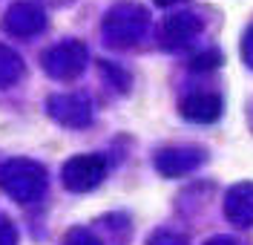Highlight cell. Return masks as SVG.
Returning <instances> with one entry per match:
<instances>
[{
    "label": "cell",
    "instance_id": "obj_14",
    "mask_svg": "<svg viewBox=\"0 0 253 245\" xmlns=\"http://www.w3.org/2000/svg\"><path fill=\"white\" fill-rule=\"evenodd\" d=\"M147 245H187V240L181 237V234H173V231H156Z\"/></svg>",
    "mask_w": 253,
    "mask_h": 245
},
{
    "label": "cell",
    "instance_id": "obj_17",
    "mask_svg": "<svg viewBox=\"0 0 253 245\" xmlns=\"http://www.w3.org/2000/svg\"><path fill=\"white\" fill-rule=\"evenodd\" d=\"M205 245H233V243H230L227 237H216V240H207Z\"/></svg>",
    "mask_w": 253,
    "mask_h": 245
},
{
    "label": "cell",
    "instance_id": "obj_11",
    "mask_svg": "<svg viewBox=\"0 0 253 245\" xmlns=\"http://www.w3.org/2000/svg\"><path fill=\"white\" fill-rule=\"evenodd\" d=\"M23 75V58L15 49H9L6 44H0V87H12L20 81Z\"/></svg>",
    "mask_w": 253,
    "mask_h": 245
},
{
    "label": "cell",
    "instance_id": "obj_1",
    "mask_svg": "<svg viewBox=\"0 0 253 245\" xmlns=\"http://www.w3.org/2000/svg\"><path fill=\"white\" fill-rule=\"evenodd\" d=\"M0 188L15 202L29 205L46 191V167L32 159H9L0 164Z\"/></svg>",
    "mask_w": 253,
    "mask_h": 245
},
{
    "label": "cell",
    "instance_id": "obj_2",
    "mask_svg": "<svg viewBox=\"0 0 253 245\" xmlns=\"http://www.w3.org/2000/svg\"><path fill=\"white\" fill-rule=\"evenodd\" d=\"M147 23H150L147 9L138 6V3L124 0V3L112 6L104 17V38H107L110 47H132L144 35Z\"/></svg>",
    "mask_w": 253,
    "mask_h": 245
},
{
    "label": "cell",
    "instance_id": "obj_4",
    "mask_svg": "<svg viewBox=\"0 0 253 245\" xmlns=\"http://www.w3.org/2000/svg\"><path fill=\"white\" fill-rule=\"evenodd\" d=\"M107 176V159L98 153H81L72 156L69 162L61 167V179L63 188L72 194H86L101 185V179Z\"/></svg>",
    "mask_w": 253,
    "mask_h": 245
},
{
    "label": "cell",
    "instance_id": "obj_10",
    "mask_svg": "<svg viewBox=\"0 0 253 245\" xmlns=\"http://www.w3.org/2000/svg\"><path fill=\"white\" fill-rule=\"evenodd\" d=\"M224 213L227 219L239 228H251L253 225V182H242L236 188L227 191L224 199Z\"/></svg>",
    "mask_w": 253,
    "mask_h": 245
},
{
    "label": "cell",
    "instance_id": "obj_15",
    "mask_svg": "<svg viewBox=\"0 0 253 245\" xmlns=\"http://www.w3.org/2000/svg\"><path fill=\"white\" fill-rule=\"evenodd\" d=\"M0 245H17V231H15V222L0 213Z\"/></svg>",
    "mask_w": 253,
    "mask_h": 245
},
{
    "label": "cell",
    "instance_id": "obj_5",
    "mask_svg": "<svg viewBox=\"0 0 253 245\" xmlns=\"http://www.w3.org/2000/svg\"><path fill=\"white\" fill-rule=\"evenodd\" d=\"M46 110L63 127H86L92 121V104L81 93H55V96H49Z\"/></svg>",
    "mask_w": 253,
    "mask_h": 245
},
{
    "label": "cell",
    "instance_id": "obj_9",
    "mask_svg": "<svg viewBox=\"0 0 253 245\" xmlns=\"http://www.w3.org/2000/svg\"><path fill=\"white\" fill-rule=\"evenodd\" d=\"M181 115L193 124H210L221 115V98L216 93H193L178 104Z\"/></svg>",
    "mask_w": 253,
    "mask_h": 245
},
{
    "label": "cell",
    "instance_id": "obj_13",
    "mask_svg": "<svg viewBox=\"0 0 253 245\" xmlns=\"http://www.w3.org/2000/svg\"><path fill=\"white\" fill-rule=\"evenodd\" d=\"M221 64V55L213 49V52H202V55H196L193 58V69H199V72H205V69H216V66Z\"/></svg>",
    "mask_w": 253,
    "mask_h": 245
},
{
    "label": "cell",
    "instance_id": "obj_3",
    "mask_svg": "<svg viewBox=\"0 0 253 245\" xmlns=\"http://www.w3.org/2000/svg\"><path fill=\"white\" fill-rule=\"evenodd\" d=\"M89 52L81 41H61L55 47H49L41 58V64L46 69V75H52L55 81H72L86 69Z\"/></svg>",
    "mask_w": 253,
    "mask_h": 245
},
{
    "label": "cell",
    "instance_id": "obj_8",
    "mask_svg": "<svg viewBox=\"0 0 253 245\" xmlns=\"http://www.w3.org/2000/svg\"><path fill=\"white\" fill-rule=\"evenodd\" d=\"M199 32H202V20L196 15H187V12L173 15V17H167L164 26H161V47H167V49L187 47Z\"/></svg>",
    "mask_w": 253,
    "mask_h": 245
},
{
    "label": "cell",
    "instance_id": "obj_12",
    "mask_svg": "<svg viewBox=\"0 0 253 245\" xmlns=\"http://www.w3.org/2000/svg\"><path fill=\"white\" fill-rule=\"evenodd\" d=\"M61 245H101V240H98L89 228H72L63 237Z\"/></svg>",
    "mask_w": 253,
    "mask_h": 245
},
{
    "label": "cell",
    "instance_id": "obj_6",
    "mask_svg": "<svg viewBox=\"0 0 253 245\" xmlns=\"http://www.w3.org/2000/svg\"><path fill=\"white\" fill-rule=\"evenodd\" d=\"M3 29L9 35H15V38H35V35H41L46 29V15L35 3L20 0V3L9 6V12L3 17Z\"/></svg>",
    "mask_w": 253,
    "mask_h": 245
},
{
    "label": "cell",
    "instance_id": "obj_7",
    "mask_svg": "<svg viewBox=\"0 0 253 245\" xmlns=\"http://www.w3.org/2000/svg\"><path fill=\"white\" fill-rule=\"evenodd\" d=\"M205 162L202 147H167L156 153V167L164 176H184Z\"/></svg>",
    "mask_w": 253,
    "mask_h": 245
},
{
    "label": "cell",
    "instance_id": "obj_18",
    "mask_svg": "<svg viewBox=\"0 0 253 245\" xmlns=\"http://www.w3.org/2000/svg\"><path fill=\"white\" fill-rule=\"evenodd\" d=\"M158 6H173V3H178V0H156Z\"/></svg>",
    "mask_w": 253,
    "mask_h": 245
},
{
    "label": "cell",
    "instance_id": "obj_16",
    "mask_svg": "<svg viewBox=\"0 0 253 245\" xmlns=\"http://www.w3.org/2000/svg\"><path fill=\"white\" fill-rule=\"evenodd\" d=\"M242 58H245L248 66H253V26L245 32V38H242Z\"/></svg>",
    "mask_w": 253,
    "mask_h": 245
}]
</instances>
